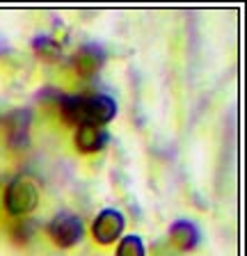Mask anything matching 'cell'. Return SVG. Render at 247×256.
I'll use <instances>...</instances> for the list:
<instances>
[{"instance_id":"1","label":"cell","mask_w":247,"mask_h":256,"mask_svg":"<svg viewBox=\"0 0 247 256\" xmlns=\"http://www.w3.org/2000/svg\"><path fill=\"white\" fill-rule=\"evenodd\" d=\"M39 204V192L37 186L28 178H14L7 186L5 192V208L7 213L14 218H23V215L32 213Z\"/></svg>"},{"instance_id":"2","label":"cell","mask_w":247,"mask_h":256,"mask_svg":"<svg viewBox=\"0 0 247 256\" xmlns=\"http://www.w3.org/2000/svg\"><path fill=\"white\" fill-rule=\"evenodd\" d=\"M85 226H82L80 218L74 213H58L48 224V236L58 247H74L76 242H80Z\"/></svg>"},{"instance_id":"3","label":"cell","mask_w":247,"mask_h":256,"mask_svg":"<svg viewBox=\"0 0 247 256\" xmlns=\"http://www.w3.org/2000/svg\"><path fill=\"white\" fill-rule=\"evenodd\" d=\"M124 226H126V220L117 208H103L92 224V234H94V240L101 245H112L124 234Z\"/></svg>"},{"instance_id":"4","label":"cell","mask_w":247,"mask_h":256,"mask_svg":"<svg viewBox=\"0 0 247 256\" xmlns=\"http://www.w3.org/2000/svg\"><path fill=\"white\" fill-rule=\"evenodd\" d=\"M117 114V103L112 96L108 94H94V96H85V124H103L112 122Z\"/></svg>"},{"instance_id":"5","label":"cell","mask_w":247,"mask_h":256,"mask_svg":"<svg viewBox=\"0 0 247 256\" xmlns=\"http://www.w3.org/2000/svg\"><path fill=\"white\" fill-rule=\"evenodd\" d=\"M108 144V133L103 126L96 124H80L76 128V146L82 154H96Z\"/></svg>"},{"instance_id":"6","label":"cell","mask_w":247,"mask_h":256,"mask_svg":"<svg viewBox=\"0 0 247 256\" xmlns=\"http://www.w3.org/2000/svg\"><path fill=\"white\" fill-rule=\"evenodd\" d=\"M170 240H172L176 250L188 252L194 250L199 245V229L188 220H176V222L170 226Z\"/></svg>"},{"instance_id":"7","label":"cell","mask_w":247,"mask_h":256,"mask_svg":"<svg viewBox=\"0 0 247 256\" xmlns=\"http://www.w3.org/2000/svg\"><path fill=\"white\" fill-rule=\"evenodd\" d=\"M76 69L80 71L82 76H94L98 69L103 66V62H106V55H103V50L98 46H94V44H87V46H82L78 53H76Z\"/></svg>"},{"instance_id":"8","label":"cell","mask_w":247,"mask_h":256,"mask_svg":"<svg viewBox=\"0 0 247 256\" xmlns=\"http://www.w3.org/2000/svg\"><path fill=\"white\" fill-rule=\"evenodd\" d=\"M28 126H30V112L16 110L7 119V130H10L12 146H26L28 144Z\"/></svg>"},{"instance_id":"9","label":"cell","mask_w":247,"mask_h":256,"mask_svg":"<svg viewBox=\"0 0 247 256\" xmlns=\"http://www.w3.org/2000/svg\"><path fill=\"white\" fill-rule=\"evenodd\" d=\"M34 50H37V55L42 60H46V62H55V60L62 58V48H60V44L50 37L34 39Z\"/></svg>"},{"instance_id":"10","label":"cell","mask_w":247,"mask_h":256,"mask_svg":"<svg viewBox=\"0 0 247 256\" xmlns=\"http://www.w3.org/2000/svg\"><path fill=\"white\" fill-rule=\"evenodd\" d=\"M117 256H146V252L138 236H126L117 247Z\"/></svg>"}]
</instances>
